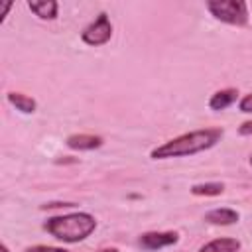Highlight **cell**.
<instances>
[{
  "instance_id": "cell-1",
  "label": "cell",
  "mask_w": 252,
  "mask_h": 252,
  "mask_svg": "<svg viewBox=\"0 0 252 252\" xmlns=\"http://www.w3.org/2000/svg\"><path fill=\"white\" fill-rule=\"evenodd\" d=\"M222 130L220 128H203V130H193L187 134H181L173 140L163 142L161 146L152 150L154 159H169V158H181V156H193L199 152H205L213 148L217 142H220Z\"/></svg>"
},
{
  "instance_id": "cell-2",
  "label": "cell",
  "mask_w": 252,
  "mask_h": 252,
  "mask_svg": "<svg viewBox=\"0 0 252 252\" xmlns=\"http://www.w3.org/2000/svg\"><path fill=\"white\" fill-rule=\"evenodd\" d=\"M43 228L61 242H81L85 240L94 228L96 220L89 213H71V215H59L45 220Z\"/></svg>"
},
{
  "instance_id": "cell-3",
  "label": "cell",
  "mask_w": 252,
  "mask_h": 252,
  "mask_svg": "<svg viewBox=\"0 0 252 252\" xmlns=\"http://www.w3.org/2000/svg\"><path fill=\"white\" fill-rule=\"evenodd\" d=\"M207 8L217 20L224 24H232V26L248 24V6L244 0H211L207 2Z\"/></svg>"
},
{
  "instance_id": "cell-4",
  "label": "cell",
  "mask_w": 252,
  "mask_h": 252,
  "mask_svg": "<svg viewBox=\"0 0 252 252\" xmlns=\"http://www.w3.org/2000/svg\"><path fill=\"white\" fill-rule=\"evenodd\" d=\"M110 35H112V24H110V20H108L106 14H98L96 20L93 24H89L83 30V33H81L83 41L87 45H94V47L106 43L110 39Z\"/></svg>"
},
{
  "instance_id": "cell-5",
  "label": "cell",
  "mask_w": 252,
  "mask_h": 252,
  "mask_svg": "<svg viewBox=\"0 0 252 252\" xmlns=\"http://www.w3.org/2000/svg\"><path fill=\"white\" fill-rule=\"evenodd\" d=\"M179 240L177 232H144L140 236V246L144 250H159L171 246Z\"/></svg>"
},
{
  "instance_id": "cell-6",
  "label": "cell",
  "mask_w": 252,
  "mask_h": 252,
  "mask_svg": "<svg viewBox=\"0 0 252 252\" xmlns=\"http://www.w3.org/2000/svg\"><path fill=\"white\" fill-rule=\"evenodd\" d=\"M67 146L73 150H94L102 146V138L91 134H73L67 138Z\"/></svg>"
},
{
  "instance_id": "cell-7",
  "label": "cell",
  "mask_w": 252,
  "mask_h": 252,
  "mask_svg": "<svg viewBox=\"0 0 252 252\" xmlns=\"http://www.w3.org/2000/svg\"><path fill=\"white\" fill-rule=\"evenodd\" d=\"M205 220L211 222V224H232L238 220V213L234 209H213L205 215Z\"/></svg>"
},
{
  "instance_id": "cell-8",
  "label": "cell",
  "mask_w": 252,
  "mask_h": 252,
  "mask_svg": "<svg viewBox=\"0 0 252 252\" xmlns=\"http://www.w3.org/2000/svg\"><path fill=\"white\" fill-rule=\"evenodd\" d=\"M240 242L236 238H215L199 248V252H238Z\"/></svg>"
},
{
  "instance_id": "cell-9",
  "label": "cell",
  "mask_w": 252,
  "mask_h": 252,
  "mask_svg": "<svg viewBox=\"0 0 252 252\" xmlns=\"http://www.w3.org/2000/svg\"><path fill=\"white\" fill-rule=\"evenodd\" d=\"M236 98H238V91H236V89H224V91H219V93H215V94L211 96L209 106H211L213 110H224V108H228Z\"/></svg>"
},
{
  "instance_id": "cell-10",
  "label": "cell",
  "mask_w": 252,
  "mask_h": 252,
  "mask_svg": "<svg viewBox=\"0 0 252 252\" xmlns=\"http://www.w3.org/2000/svg\"><path fill=\"white\" fill-rule=\"evenodd\" d=\"M28 6L41 20H53L57 16V8H59L55 0H37V2H30Z\"/></svg>"
},
{
  "instance_id": "cell-11",
  "label": "cell",
  "mask_w": 252,
  "mask_h": 252,
  "mask_svg": "<svg viewBox=\"0 0 252 252\" xmlns=\"http://www.w3.org/2000/svg\"><path fill=\"white\" fill-rule=\"evenodd\" d=\"M8 100H10L20 112L30 114V112L35 110V100L30 98V96H26V94H22V93H10V94H8Z\"/></svg>"
},
{
  "instance_id": "cell-12",
  "label": "cell",
  "mask_w": 252,
  "mask_h": 252,
  "mask_svg": "<svg viewBox=\"0 0 252 252\" xmlns=\"http://www.w3.org/2000/svg\"><path fill=\"white\" fill-rule=\"evenodd\" d=\"M193 195H220L222 193V183H201L191 187Z\"/></svg>"
},
{
  "instance_id": "cell-13",
  "label": "cell",
  "mask_w": 252,
  "mask_h": 252,
  "mask_svg": "<svg viewBox=\"0 0 252 252\" xmlns=\"http://www.w3.org/2000/svg\"><path fill=\"white\" fill-rule=\"evenodd\" d=\"M238 108H240L242 112H246V114H252V93L240 98V102H238Z\"/></svg>"
},
{
  "instance_id": "cell-14",
  "label": "cell",
  "mask_w": 252,
  "mask_h": 252,
  "mask_svg": "<svg viewBox=\"0 0 252 252\" xmlns=\"http://www.w3.org/2000/svg\"><path fill=\"white\" fill-rule=\"evenodd\" d=\"M26 252H69V250L55 248V246H32V248H28Z\"/></svg>"
},
{
  "instance_id": "cell-15",
  "label": "cell",
  "mask_w": 252,
  "mask_h": 252,
  "mask_svg": "<svg viewBox=\"0 0 252 252\" xmlns=\"http://www.w3.org/2000/svg\"><path fill=\"white\" fill-rule=\"evenodd\" d=\"M238 132H240V134H244V136H246V134H252V122H244V124L240 126V130H238Z\"/></svg>"
},
{
  "instance_id": "cell-16",
  "label": "cell",
  "mask_w": 252,
  "mask_h": 252,
  "mask_svg": "<svg viewBox=\"0 0 252 252\" xmlns=\"http://www.w3.org/2000/svg\"><path fill=\"white\" fill-rule=\"evenodd\" d=\"M100 252H118V250H114V248H106V250H100Z\"/></svg>"
},
{
  "instance_id": "cell-17",
  "label": "cell",
  "mask_w": 252,
  "mask_h": 252,
  "mask_svg": "<svg viewBox=\"0 0 252 252\" xmlns=\"http://www.w3.org/2000/svg\"><path fill=\"white\" fill-rule=\"evenodd\" d=\"M2 252H8V246L6 244H2Z\"/></svg>"
},
{
  "instance_id": "cell-18",
  "label": "cell",
  "mask_w": 252,
  "mask_h": 252,
  "mask_svg": "<svg viewBox=\"0 0 252 252\" xmlns=\"http://www.w3.org/2000/svg\"><path fill=\"white\" fill-rule=\"evenodd\" d=\"M250 165H252V156H250Z\"/></svg>"
}]
</instances>
